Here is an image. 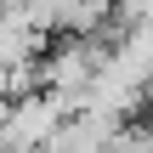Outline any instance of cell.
<instances>
[{"instance_id": "cell-1", "label": "cell", "mask_w": 153, "mask_h": 153, "mask_svg": "<svg viewBox=\"0 0 153 153\" xmlns=\"http://www.w3.org/2000/svg\"><path fill=\"white\" fill-rule=\"evenodd\" d=\"M62 114H68V102L51 97L45 85H28L17 97H6L0 102V153H45Z\"/></svg>"}, {"instance_id": "cell-2", "label": "cell", "mask_w": 153, "mask_h": 153, "mask_svg": "<svg viewBox=\"0 0 153 153\" xmlns=\"http://www.w3.org/2000/svg\"><path fill=\"white\" fill-rule=\"evenodd\" d=\"M114 131H119V119L91 114V108H74V114H62V125L51 131L45 153H108Z\"/></svg>"}, {"instance_id": "cell-3", "label": "cell", "mask_w": 153, "mask_h": 153, "mask_svg": "<svg viewBox=\"0 0 153 153\" xmlns=\"http://www.w3.org/2000/svg\"><path fill=\"white\" fill-rule=\"evenodd\" d=\"M108 62L119 74H131L136 85H148L153 97V23H125V34L108 45Z\"/></svg>"}, {"instance_id": "cell-4", "label": "cell", "mask_w": 153, "mask_h": 153, "mask_svg": "<svg viewBox=\"0 0 153 153\" xmlns=\"http://www.w3.org/2000/svg\"><path fill=\"white\" fill-rule=\"evenodd\" d=\"M148 153H153V148H148Z\"/></svg>"}]
</instances>
